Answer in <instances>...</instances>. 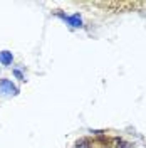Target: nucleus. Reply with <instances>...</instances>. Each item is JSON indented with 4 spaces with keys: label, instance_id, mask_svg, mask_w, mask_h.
Masks as SVG:
<instances>
[{
    "label": "nucleus",
    "instance_id": "2",
    "mask_svg": "<svg viewBox=\"0 0 146 148\" xmlns=\"http://www.w3.org/2000/svg\"><path fill=\"white\" fill-rule=\"evenodd\" d=\"M0 92H3V94H17L18 89L10 83L9 79H2L0 81Z\"/></svg>",
    "mask_w": 146,
    "mask_h": 148
},
{
    "label": "nucleus",
    "instance_id": "3",
    "mask_svg": "<svg viewBox=\"0 0 146 148\" xmlns=\"http://www.w3.org/2000/svg\"><path fill=\"white\" fill-rule=\"evenodd\" d=\"M0 62H2L3 66L12 64V52H9V51H2V52H0Z\"/></svg>",
    "mask_w": 146,
    "mask_h": 148
},
{
    "label": "nucleus",
    "instance_id": "4",
    "mask_svg": "<svg viewBox=\"0 0 146 148\" xmlns=\"http://www.w3.org/2000/svg\"><path fill=\"white\" fill-rule=\"evenodd\" d=\"M76 148H91V143L87 140H81V141H77Z\"/></svg>",
    "mask_w": 146,
    "mask_h": 148
},
{
    "label": "nucleus",
    "instance_id": "1",
    "mask_svg": "<svg viewBox=\"0 0 146 148\" xmlns=\"http://www.w3.org/2000/svg\"><path fill=\"white\" fill-rule=\"evenodd\" d=\"M61 18H64L65 22L71 25V27H76V29H79V27H82V20H81V17H79V14H74V15H64V14H57Z\"/></svg>",
    "mask_w": 146,
    "mask_h": 148
},
{
    "label": "nucleus",
    "instance_id": "6",
    "mask_svg": "<svg viewBox=\"0 0 146 148\" xmlns=\"http://www.w3.org/2000/svg\"><path fill=\"white\" fill-rule=\"evenodd\" d=\"M14 74H15V76H17L18 79H20V81H25V77H24V74L20 73V71H18V69H15V71H14Z\"/></svg>",
    "mask_w": 146,
    "mask_h": 148
},
{
    "label": "nucleus",
    "instance_id": "5",
    "mask_svg": "<svg viewBox=\"0 0 146 148\" xmlns=\"http://www.w3.org/2000/svg\"><path fill=\"white\" fill-rule=\"evenodd\" d=\"M118 148H133L131 143H126V141H123V140H118Z\"/></svg>",
    "mask_w": 146,
    "mask_h": 148
}]
</instances>
